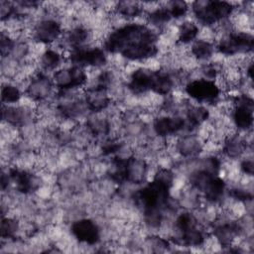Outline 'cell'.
Listing matches in <instances>:
<instances>
[{"instance_id": "6da1fadb", "label": "cell", "mask_w": 254, "mask_h": 254, "mask_svg": "<svg viewBox=\"0 0 254 254\" xmlns=\"http://www.w3.org/2000/svg\"><path fill=\"white\" fill-rule=\"evenodd\" d=\"M159 40V31L148 24L128 22L112 29L104 37L102 48L128 62L142 63L158 56Z\"/></svg>"}, {"instance_id": "7a4b0ae2", "label": "cell", "mask_w": 254, "mask_h": 254, "mask_svg": "<svg viewBox=\"0 0 254 254\" xmlns=\"http://www.w3.org/2000/svg\"><path fill=\"white\" fill-rule=\"evenodd\" d=\"M176 176L169 168L161 167L150 182L144 183L133 193L132 199L141 210L145 223L151 228H160L165 214L172 208L171 191Z\"/></svg>"}, {"instance_id": "3957f363", "label": "cell", "mask_w": 254, "mask_h": 254, "mask_svg": "<svg viewBox=\"0 0 254 254\" xmlns=\"http://www.w3.org/2000/svg\"><path fill=\"white\" fill-rule=\"evenodd\" d=\"M189 184L193 190H196L202 198L211 204L222 202L227 193V184L218 174L209 172L197 167L189 175Z\"/></svg>"}, {"instance_id": "277c9868", "label": "cell", "mask_w": 254, "mask_h": 254, "mask_svg": "<svg viewBox=\"0 0 254 254\" xmlns=\"http://www.w3.org/2000/svg\"><path fill=\"white\" fill-rule=\"evenodd\" d=\"M190 10L199 26L213 27L230 20L236 6L228 1L196 0L190 4Z\"/></svg>"}, {"instance_id": "5b68a950", "label": "cell", "mask_w": 254, "mask_h": 254, "mask_svg": "<svg viewBox=\"0 0 254 254\" xmlns=\"http://www.w3.org/2000/svg\"><path fill=\"white\" fill-rule=\"evenodd\" d=\"M215 44V52L224 57L252 55L254 37L245 30H228Z\"/></svg>"}, {"instance_id": "8992f818", "label": "cell", "mask_w": 254, "mask_h": 254, "mask_svg": "<svg viewBox=\"0 0 254 254\" xmlns=\"http://www.w3.org/2000/svg\"><path fill=\"white\" fill-rule=\"evenodd\" d=\"M185 93L195 103L202 105H216L222 95V87L217 80L196 77L190 79L184 85Z\"/></svg>"}, {"instance_id": "52a82bcc", "label": "cell", "mask_w": 254, "mask_h": 254, "mask_svg": "<svg viewBox=\"0 0 254 254\" xmlns=\"http://www.w3.org/2000/svg\"><path fill=\"white\" fill-rule=\"evenodd\" d=\"M230 119L237 132H249L253 127L254 101L251 95L243 92L230 97Z\"/></svg>"}, {"instance_id": "ba28073f", "label": "cell", "mask_w": 254, "mask_h": 254, "mask_svg": "<svg viewBox=\"0 0 254 254\" xmlns=\"http://www.w3.org/2000/svg\"><path fill=\"white\" fill-rule=\"evenodd\" d=\"M55 88L59 92H68L86 85L88 76L85 68L69 64L62 66L52 74Z\"/></svg>"}, {"instance_id": "9c48e42d", "label": "cell", "mask_w": 254, "mask_h": 254, "mask_svg": "<svg viewBox=\"0 0 254 254\" xmlns=\"http://www.w3.org/2000/svg\"><path fill=\"white\" fill-rule=\"evenodd\" d=\"M67 60L70 64L77 65L83 68L95 67L101 68L108 62L107 53L102 47L85 46L68 52Z\"/></svg>"}, {"instance_id": "30bf717a", "label": "cell", "mask_w": 254, "mask_h": 254, "mask_svg": "<svg viewBox=\"0 0 254 254\" xmlns=\"http://www.w3.org/2000/svg\"><path fill=\"white\" fill-rule=\"evenodd\" d=\"M64 35L62 23L54 17L41 18L32 28V39L41 45H52Z\"/></svg>"}, {"instance_id": "8fae6325", "label": "cell", "mask_w": 254, "mask_h": 254, "mask_svg": "<svg viewBox=\"0 0 254 254\" xmlns=\"http://www.w3.org/2000/svg\"><path fill=\"white\" fill-rule=\"evenodd\" d=\"M122 180L123 184H132L141 186L146 182L149 173V166L142 157L131 155L121 157Z\"/></svg>"}, {"instance_id": "7c38bea8", "label": "cell", "mask_w": 254, "mask_h": 254, "mask_svg": "<svg viewBox=\"0 0 254 254\" xmlns=\"http://www.w3.org/2000/svg\"><path fill=\"white\" fill-rule=\"evenodd\" d=\"M211 232L219 246L231 247L242 234L243 227L238 219L223 218L213 223Z\"/></svg>"}, {"instance_id": "4fadbf2b", "label": "cell", "mask_w": 254, "mask_h": 254, "mask_svg": "<svg viewBox=\"0 0 254 254\" xmlns=\"http://www.w3.org/2000/svg\"><path fill=\"white\" fill-rule=\"evenodd\" d=\"M54 88L52 76L47 72L39 71L28 80L24 92L32 101L42 103L53 94Z\"/></svg>"}, {"instance_id": "5bb4252c", "label": "cell", "mask_w": 254, "mask_h": 254, "mask_svg": "<svg viewBox=\"0 0 254 254\" xmlns=\"http://www.w3.org/2000/svg\"><path fill=\"white\" fill-rule=\"evenodd\" d=\"M153 131L159 138L175 136L183 131L190 133L187 120L178 114H166L157 116L153 120Z\"/></svg>"}, {"instance_id": "9a60e30c", "label": "cell", "mask_w": 254, "mask_h": 254, "mask_svg": "<svg viewBox=\"0 0 254 254\" xmlns=\"http://www.w3.org/2000/svg\"><path fill=\"white\" fill-rule=\"evenodd\" d=\"M69 231L76 241L85 245H95L101 238L99 225L87 217L74 220L69 226Z\"/></svg>"}, {"instance_id": "2e32d148", "label": "cell", "mask_w": 254, "mask_h": 254, "mask_svg": "<svg viewBox=\"0 0 254 254\" xmlns=\"http://www.w3.org/2000/svg\"><path fill=\"white\" fill-rule=\"evenodd\" d=\"M7 173L16 190L22 194L34 193L43 186L42 178L28 170L15 167L9 169Z\"/></svg>"}, {"instance_id": "e0dca14e", "label": "cell", "mask_w": 254, "mask_h": 254, "mask_svg": "<svg viewBox=\"0 0 254 254\" xmlns=\"http://www.w3.org/2000/svg\"><path fill=\"white\" fill-rule=\"evenodd\" d=\"M155 69L150 66H138L133 69L129 76L127 87L134 95H142L151 92Z\"/></svg>"}, {"instance_id": "ac0fdd59", "label": "cell", "mask_w": 254, "mask_h": 254, "mask_svg": "<svg viewBox=\"0 0 254 254\" xmlns=\"http://www.w3.org/2000/svg\"><path fill=\"white\" fill-rule=\"evenodd\" d=\"M83 101L87 110L91 113H101L111 104V96L108 89L91 85L85 88L83 92Z\"/></svg>"}, {"instance_id": "d6986e66", "label": "cell", "mask_w": 254, "mask_h": 254, "mask_svg": "<svg viewBox=\"0 0 254 254\" xmlns=\"http://www.w3.org/2000/svg\"><path fill=\"white\" fill-rule=\"evenodd\" d=\"M175 149L186 159H197L204 149V143L200 136L190 132L177 139Z\"/></svg>"}, {"instance_id": "ffe728a7", "label": "cell", "mask_w": 254, "mask_h": 254, "mask_svg": "<svg viewBox=\"0 0 254 254\" xmlns=\"http://www.w3.org/2000/svg\"><path fill=\"white\" fill-rule=\"evenodd\" d=\"M27 105H2V119L14 127L24 126L32 122L34 113Z\"/></svg>"}, {"instance_id": "44dd1931", "label": "cell", "mask_w": 254, "mask_h": 254, "mask_svg": "<svg viewBox=\"0 0 254 254\" xmlns=\"http://www.w3.org/2000/svg\"><path fill=\"white\" fill-rule=\"evenodd\" d=\"M248 149V141L239 132L226 135L222 143V153L230 160L239 159L246 153Z\"/></svg>"}, {"instance_id": "7402d4cb", "label": "cell", "mask_w": 254, "mask_h": 254, "mask_svg": "<svg viewBox=\"0 0 254 254\" xmlns=\"http://www.w3.org/2000/svg\"><path fill=\"white\" fill-rule=\"evenodd\" d=\"M190 132H193L194 129L202 126L210 117V111L207 106L202 104H189L185 111Z\"/></svg>"}, {"instance_id": "603a6c76", "label": "cell", "mask_w": 254, "mask_h": 254, "mask_svg": "<svg viewBox=\"0 0 254 254\" xmlns=\"http://www.w3.org/2000/svg\"><path fill=\"white\" fill-rule=\"evenodd\" d=\"M91 38V32L88 28L77 25L71 27L64 35V43L69 48V51L85 47Z\"/></svg>"}, {"instance_id": "cb8c5ba5", "label": "cell", "mask_w": 254, "mask_h": 254, "mask_svg": "<svg viewBox=\"0 0 254 254\" xmlns=\"http://www.w3.org/2000/svg\"><path fill=\"white\" fill-rule=\"evenodd\" d=\"M215 53L214 42L206 39L198 38L193 43H191L190 47V57L194 61L201 62L202 64L210 62Z\"/></svg>"}, {"instance_id": "d4e9b609", "label": "cell", "mask_w": 254, "mask_h": 254, "mask_svg": "<svg viewBox=\"0 0 254 254\" xmlns=\"http://www.w3.org/2000/svg\"><path fill=\"white\" fill-rule=\"evenodd\" d=\"M112 10L119 18L132 22V20L144 13V3L137 1H119L114 3Z\"/></svg>"}, {"instance_id": "484cf974", "label": "cell", "mask_w": 254, "mask_h": 254, "mask_svg": "<svg viewBox=\"0 0 254 254\" xmlns=\"http://www.w3.org/2000/svg\"><path fill=\"white\" fill-rule=\"evenodd\" d=\"M200 34V26L193 20H183L177 28V44L190 45Z\"/></svg>"}, {"instance_id": "4316f807", "label": "cell", "mask_w": 254, "mask_h": 254, "mask_svg": "<svg viewBox=\"0 0 254 254\" xmlns=\"http://www.w3.org/2000/svg\"><path fill=\"white\" fill-rule=\"evenodd\" d=\"M64 62V55L59 51L52 48L46 49L40 56L39 63L42 71H56L60 67H62V64Z\"/></svg>"}, {"instance_id": "83f0119b", "label": "cell", "mask_w": 254, "mask_h": 254, "mask_svg": "<svg viewBox=\"0 0 254 254\" xmlns=\"http://www.w3.org/2000/svg\"><path fill=\"white\" fill-rule=\"evenodd\" d=\"M172 17L168 12L164 3L154 7L146 13V22L149 26L159 31V29L165 28L171 21Z\"/></svg>"}, {"instance_id": "f1b7e54d", "label": "cell", "mask_w": 254, "mask_h": 254, "mask_svg": "<svg viewBox=\"0 0 254 254\" xmlns=\"http://www.w3.org/2000/svg\"><path fill=\"white\" fill-rule=\"evenodd\" d=\"M23 92L16 84L7 82L2 84L1 88V101L2 105H14L22 98Z\"/></svg>"}, {"instance_id": "f546056e", "label": "cell", "mask_w": 254, "mask_h": 254, "mask_svg": "<svg viewBox=\"0 0 254 254\" xmlns=\"http://www.w3.org/2000/svg\"><path fill=\"white\" fill-rule=\"evenodd\" d=\"M173 20H183L190 12V3L182 0L168 1L164 3Z\"/></svg>"}, {"instance_id": "4dcf8cb0", "label": "cell", "mask_w": 254, "mask_h": 254, "mask_svg": "<svg viewBox=\"0 0 254 254\" xmlns=\"http://www.w3.org/2000/svg\"><path fill=\"white\" fill-rule=\"evenodd\" d=\"M1 237L2 239H14L20 230V222L14 217H4L1 219Z\"/></svg>"}, {"instance_id": "1f68e13d", "label": "cell", "mask_w": 254, "mask_h": 254, "mask_svg": "<svg viewBox=\"0 0 254 254\" xmlns=\"http://www.w3.org/2000/svg\"><path fill=\"white\" fill-rule=\"evenodd\" d=\"M227 193L233 200L244 204L251 202L253 198L252 190L245 186H235L231 189H227Z\"/></svg>"}, {"instance_id": "d6a6232c", "label": "cell", "mask_w": 254, "mask_h": 254, "mask_svg": "<svg viewBox=\"0 0 254 254\" xmlns=\"http://www.w3.org/2000/svg\"><path fill=\"white\" fill-rule=\"evenodd\" d=\"M16 42L15 39L5 31L1 32L0 36V50H1V56L2 59L11 56L15 47H16Z\"/></svg>"}, {"instance_id": "836d02e7", "label": "cell", "mask_w": 254, "mask_h": 254, "mask_svg": "<svg viewBox=\"0 0 254 254\" xmlns=\"http://www.w3.org/2000/svg\"><path fill=\"white\" fill-rule=\"evenodd\" d=\"M122 146L123 144L121 141L115 138H110L103 142L101 146V153L103 156L115 157V155L122 149Z\"/></svg>"}, {"instance_id": "e575fe53", "label": "cell", "mask_w": 254, "mask_h": 254, "mask_svg": "<svg viewBox=\"0 0 254 254\" xmlns=\"http://www.w3.org/2000/svg\"><path fill=\"white\" fill-rule=\"evenodd\" d=\"M240 172L246 177H252L254 172V164L252 158H244L239 164Z\"/></svg>"}]
</instances>
